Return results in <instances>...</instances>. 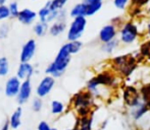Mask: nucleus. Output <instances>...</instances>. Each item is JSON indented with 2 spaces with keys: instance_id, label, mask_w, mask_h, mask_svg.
Returning a JSON list of instances; mask_svg holds the SVG:
<instances>
[{
  "instance_id": "1",
  "label": "nucleus",
  "mask_w": 150,
  "mask_h": 130,
  "mask_svg": "<svg viewBox=\"0 0 150 130\" xmlns=\"http://www.w3.org/2000/svg\"><path fill=\"white\" fill-rule=\"evenodd\" d=\"M71 53L69 51V45H67V43L64 44L58 51L55 60L46 69V73H49L53 77L60 76L63 73V71L65 70V68L67 67L69 61H71Z\"/></svg>"
},
{
  "instance_id": "2",
  "label": "nucleus",
  "mask_w": 150,
  "mask_h": 130,
  "mask_svg": "<svg viewBox=\"0 0 150 130\" xmlns=\"http://www.w3.org/2000/svg\"><path fill=\"white\" fill-rule=\"evenodd\" d=\"M86 26H87V20L86 17H76L71 22L69 26V32H67V39L69 42L79 41V39L82 37L83 33L85 32Z\"/></svg>"
},
{
  "instance_id": "3",
  "label": "nucleus",
  "mask_w": 150,
  "mask_h": 130,
  "mask_svg": "<svg viewBox=\"0 0 150 130\" xmlns=\"http://www.w3.org/2000/svg\"><path fill=\"white\" fill-rule=\"evenodd\" d=\"M139 36V31L136 24L133 22H126L120 30V42L122 44H133Z\"/></svg>"
},
{
  "instance_id": "4",
  "label": "nucleus",
  "mask_w": 150,
  "mask_h": 130,
  "mask_svg": "<svg viewBox=\"0 0 150 130\" xmlns=\"http://www.w3.org/2000/svg\"><path fill=\"white\" fill-rule=\"evenodd\" d=\"M91 104V96L89 94H79L74 98V105L78 109V112L80 113L82 117L87 116L88 108Z\"/></svg>"
},
{
  "instance_id": "5",
  "label": "nucleus",
  "mask_w": 150,
  "mask_h": 130,
  "mask_svg": "<svg viewBox=\"0 0 150 130\" xmlns=\"http://www.w3.org/2000/svg\"><path fill=\"white\" fill-rule=\"evenodd\" d=\"M117 34V27L112 24H105L99 32V40L102 42L103 44H106L108 42L112 41L115 39Z\"/></svg>"
},
{
  "instance_id": "6",
  "label": "nucleus",
  "mask_w": 150,
  "mask_h": 130,
  "mask_svg": "<svg viewBox=\"0 0 150 130\" xmlns=\"http://www.w3.org/2000/svg\"><path fill=\"white\" fill-rule=\"evenodd\" d=\"M58 14H59L58 13V10H53L51 8V1L47 2L39 11L40 20H41V22H46V24L55 20L58 16Z\"/></svg>"
},
{
  "instance_id": "7",
  "label": "nucleus",
  "mask_w": 150,
  "mask_h": 130,
  "mask_svg": "<svg viewBox=\"0 0 150 130\" xmlns=\"http://www.w3.org/2000/svg\"><path fill=\"white\" fill-rule=\"evenodd\" d=\"M54 78L53 76H45L42 81L40 82V85L37 87V95L39 97H45L48 94L51 92L52 87H54Z\"/></svg>"
},
{
  "instance_id": "8",
  "label": "nucleus",
  "mask_w": 150,
  "mask_h": 130,
  "mask_svg": "<svg viewBox=\"0 0 150 130\" xmlns=\"http://www.w3.org/2000/svg\"><path fill=\"white\" fill-rule=\"evenodd\" d=\"M36 51V43L34 40H29L24 45L21 53V61L22 63H28L33 58L34 54Z\"/></svg>"
},
{
  "instance_id": "9",
  "label": "nucleus",
  "mask_w": 150,
  "mask_h": 130,
  "mask_svg": "<svg viewBox=\"0 0 150 130\" xmlns=\"http://www.w3.org/2000/svg\"><path fill=\"white\" fill-rule=\"evenodd\" d=\"M21 85H22V83H21L20 78L18 76L10 77L5 85L6 96H8V97H14V96L18 95V92L21 89Z\"/></svg>"
},
{
  "instance_id": "10",
  "label": "nucleus",
  "mask_w": 150,
  "mask_h": 130,
  "mask_svg": "<svg viewBox=\"0 0 150 130\" xmlns=\"http://www.w3.org/2000/svg\"><path fill=\"white\" fill-rule=\"evenodd\" d=\"M31 94H32V85H31V81L28 79V80H25L22 83V85H21V89L18 95V102L20 104L26 103L29 100V98H30Z\"/></svg>"
},
{
  "instance_id": "11",
  "label": "nucleus",
  "mask_w": 150,
  "mask_h": 130,
  "mask_svg": "<svg viewBox=\"0 0 150 130\" xmlns=\"http://www.w3.org/2000/svg\"><path fill=\"white\" fill-rule=\"evenodd\" d=\"M36 16H37V14H36L35 11H33V10L26 8V9L21 10L20 14H18V20L22 22V24H31L32 22L35 20Z\"/></svg>"
},
{
  "instance_id": "12",
  "label": "nucleus",
  "mask_w": 150,
  "mask_h": 130,
  "mask_svg": "<svg viewBox=\"0 0 150 130\" xmlns=\"http://www.w3.org/2000/svg\"><path fill=\"white\" fill-rule=\"evenodd\" d=\"M34 72L33 66L29 63H22L18 69V77L20 79H26L28 80L32 76Z\"/></svg>"
},
{
  "instance_id": "13",
  "label": "nucleus",
  "mask_w": 150,
  "mask_h": 130,
  "mask_svg": "<svg viewBox=\"0 0 150 130\" xmlns=\"http://www.w3.org/2000/svg\"><path fill=\"white\" fill-rule=\"evenodd\" d=\"M71 16L73 18L76 17H86L87 16V3L82 2L77 5H75L71 10Z\"/></svg>"
},
{
  "instance_id": "14",
  "label": "nucleus",
  "mask_w": 150,
  "mask_h": 130,
  "mask_svg": "<svg viewBox=\"0 0 150 130\" xmlns=\"http://www.w3.org/2000/svg\"><path fill=\"white\" fill-rule=\"evenodd\" d=\"M21 118H22V108H18L13 112V114L10 117L9 125L11 128L16 129L21 125Z\"/></svg>"
},
{
  "instance_id": "15",
  "label": "nucleus",
  "mask_w": 150,
  "mask_h": 130,
  "mask_svg": "<svg viewBox=\"0 0 150 130\" xmlns=\"http://www.w3.org/2000/svg\"><path fill=\"white\" fill-rule=\"evenodd\" d=\"M119 44H120V41H119V40L115 39V40H112V41L108 42V43L103 44L102 50H103L104 52H106V53L110 54V53H112V52L115 51V49H117V46H119Z\"/></svg>"
},
{
  "instance_id": "16",
  "label": "nucleus",
  "mask_w": 150,
  "mask_h": 130,
  "mask_svg": "<svg viewBox=\"0 0 150 130\" xmlns=\"http://www.w3.org/2000/svg\"><path fill=\"white\" fill-rule=\"evenodd\" d=\"M65 30V24L64 22H56L53 26L50 28V34L52 36H58L61 33H63V31Z\"/></svg>"
},
{
  "instance_id": "17",
  "label": "nucleus",
  "mask_w": 150,
  "mask_h": 130,
  "mask_svg": "<svg viewBox=\"0 0 150 130\" xmlns=\"http://www.w3.org/2000/svg\"><path fill=\"white\" fill-rule=\"evenodd\" d=\"M47 30H48L47 24H46V22H38V24L34 27V32H35V34L37 36H39V37L45 35L46 32H47Z\"/></svg>"
},
{
  "instance_id": "18",
  "label": "nucleus",
  "mask_w": 150,
  "mask_h": 130,
  "mask_svg": "<svg viewBox=\"0 0 150 130\" xmlns=\"http://www.w3.org/2000/svg\"><path fill=\"white\" fill-rule=\"evenodd\" d=\"M102 7V2L99 3H92V4H87V16H92L94 15L96 12H98Z\"/></svg>"
},
{
  "instance_id": "19",
  "label": "nucleus",
  "mask_w": 150,
  "mask_h": 130,
  "mask_svg": "<svg viewBox=\"0 0 150 130\" xmlns=\"http://www.w3.org/2000/svg\"><path fill=\"white\" fill-rule=\"evenodd\" d=\"M91 127H92V119L87 116L82 117L79 130H91Z\"/></svg>"
},
{
  "instance_id": "20",
  "label": "nucleus",
  "mask_w": 150,
  "mask_h": 130,
  "mask_svg": "<svg viewBox=\"0 0 150 130\" xmlns=\"http://www.w3.org/2000/svg\"><path fill=\"white\" fill-rule=\"evenodd\" d=\"M67 45H69V51H71V54H76L82 49V46H83V44H82V42H80V41H73V42H69V43H67Z\"/></svg>"
},
{
  "instance_id": "21",
  "label": "nucleus",
  "mask_w": 150,
  "mask_h": 130,
  "mask_svg": "<svg viewBox=\"0 0 150 130\" xmlns=\"http://www.w3.org/2000/svg\"><path fill=\"white\" fill-rule=\"evenodd\" d=\"M8 61L5 57H1L0 58V76H4L8 73Z\"/></svg>"
},
{
  "instance_id": "22",
  "label": "nucleus",
  "mask_w": 150,
  "mask_h": 130,
  "mask_svg": "<svg viewBox=\"0 0 150 130\" xmlns=\"http://www.w3.org/2000/svg\"><path fill=\"white\" fill-rule=\"evenodd\" d=\"M63 111V104L58 101H53L51 104V112L53 114H60Z\"/></svg>"
},
{
  "instance_id": "23",
  "label": "nucleus",
  "mask_w": 150,
  "mask_h": 130,
  "mask_svg": "<svg viewBox=\"0 0 150 130\" xmlns=\"http://www.w3.org/2000/svg\"><path fill=\"white\" fill-rule=\"evenodd\" d=\"M69 0H52L51 1V8L53 10H60L63 6L67 4Z\"/></svg>"
},
{
  "instance_id": "24",
  "label": "nucleus",
  "mask_w": 150,
  "mask_h": 130,
  "mask_svg": "<svg viewBox=\"0 0 150 130\" xmlns=\"http://www.w3.org/2000/svg\"><path fill=\"white\" fill-rule=\"evenodd\" d=\"M10 15L9 8L5 5H0V20H5Z\"/></svg>"
},
{
  "instance_id": "25",
  "label": "nucleus",
  "mask_w": 150,
  "mask_h": 130,
  "mask_svg": "<svg viewBox=\"0 0 150 130\" xmlns=\"http://www.w3.org/2000/svg\"><path fill=\"white\" fill-rule=\"evenodd\" d=\"M8 8H9L10 15L18 17V14H20V10H18V3H16V2H12V3L8 6Z\"/></svg>"
},
{
  "instance_id": "26",
  "label": "nucleus",
  "mask_w": 150,
  "mask_h": 130,
  "mask_svg": "<svg viewBox=\"0 0 150 130\" xmlns=\"http://www.w3.org/2000/svg\"><path fill=\"white\" fill-rule=\"evenodd\" d=\"M130 0H113V5L115 7H117V9H125L128 5Z\"/></svg>"
},
{
  "instance_id": "27",
  "label": "nucleus",
  "mask_w": 150,
  "mask_h": 130,
  "mask_svg": "<svg viewBox=\"0 0 150 130\" xmlns=\"http://www.w3.org/2000/svg\"><path fill=\"white\" fill-rule=\"evenodd\" d=\"M42 109V101L41 99L37 98L34 100L33 102V110L36 111V112H39L40 110Z\"/></svg>"
},
{
  "instance_id": "28",
  "label": "nucleus",
  "mask_w": 150,
  "mask_h": 130,
  "mask_svg": "<svg viewBox=\"0 0 150 130\" xmlns=\"http://www.w3.org/2000/svg\"><path fill=\"white\" fill-rule=\"evenodd\" d=\"M38 130H51V128H50V126L47 124V123L42 121V122L39 124V126H38Z\"/></svg>"
},
{
  "instance_id": "29",
  "label": "nucleus",
  "mask_w": 150,
  "mask_h": 130,
  "mask_svg": "<svg viewBox=\"0 0 150 130\" xmlns=\"http://www.w3.org/2000/svg\"><path fill=\"white\" fill-rule=\"evenodd\" d=\"M149 0H132V2L137 6H143L144 4H146Z\"/></svg>"
},
{
  "instance_id": "30",
  "label": "nucleus",
  "mask_w": 150,
  "mask_h": 130,
  "mask_svg": "<svg viewBox=\"0 0 150 130\" xmlns=\"http://www.w3.org/2000/svg\"><path fill=\"white\" fill-rule=\"evenodd\" d=\"M103 0H85V3L87 4H92V3H99V2H102Z\"/></svg>"
},
{
  "instance_id": "31",
  "label": "nucleus",
  "mask_w": 150,
  "mask_h": 130,
  "mask_svg": "<svg viewBox=\"0 0 150 130\" xmlns=\"http://www.w3.org/2000/svg\"><path fill=\"white\" fill-rule=\"evenodd\" d=\"M8 123H5V124H4V126H3V128H2V130H8Z\"/></svg>"
},
{
  "instance_id": "32",
  "label": "nucleus",
  "mask_w": 150,
  "mask_h": 130,
  "mask_svg": "<svg viewBox=\"0 0 150 130\" xmlns=\"http://www.w3.org/2000/svg\"><path fill=\"white\" fill-rule=\"evenodd\" d=\"M6 0H0V5H3L4 3H5Z\"/></svg>"
},
{
  "instance_id": "33",
  "label": "nucleus",
  "mask_w": 150,
  "mask_h": 130,
  "mask_svg": "<svg viewBox=\"0 0 150 130\" xmlns=\"http://www.w3.org/2000/svg\"><path fill=\"white\" fill-rule=\"evenodd\" d=\"M147 33H148V36L150 37V24H148V30H147Z\"/></svg>"
},
{
  "instance_id": "34",
  "label": "nucleus",
  "mask_w": 150,
  "mask_h": 130,
  "mask_svg": "<svg viewBox=\"0 0 150 130\" xmlns=\"http://www.w3.org/2000/svg\"><path fill=\"white\" fill-rule=\"evenodd\" d=\"M148 11H149V15H150V7H149V10H148Z\"/></svg>"
},
{
  "instance_id": "35",
  "label": "nucleus",
  "mask_w": 150,
  "mask_h": 130,
  "mask_svg": "<svg viewBox=\"0 0 150 130\" xmlns=\"http://www.w3.org/2000/svg\"><path fill=\"white\" fill-rule=\"evenodd\" d=\"M71 130H79V129H71Z\"/></svg>"
},
{
  "instance_id": "36",
  "label": "nucleus",
  "mask_w": 150,
  "mask_h": 130,
  "mask_svg": "<svg viewBox=\"0 0 150 130\" xmlns=\"http://www.w3.org/2000/svg\"><path fill=\"white\" fill-rule=\"evenodd\" d=\"M51 130H57V129H51Z\"/></svg>"
}]
</instances>
